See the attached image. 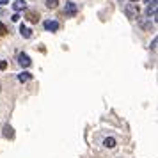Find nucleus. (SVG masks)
<instances>
[{
    "label": "nucleus",
    "instance_id": "1",
    "mask_svg": "<svg viewBox=\"0 0 158 158\" xmlns=\"http://www.w3.org/2000/svg\"><path fill=\"white\" fill-rule=\"evenodd\" d=\"M139 13H140V9H139L137 4H126L124 6V15L128 16L130 20H135L137 16H139Z\"/></svg>",
    "mask_w": 158,
    "mask_h": 158
},
{
    "label": "nucleus",
    "instance_id": "2",
    "mask_svg": "<svg viewBox=\"0 0 158 158\" xmlns=\"http://www.w3.org/2000/svg\"><path fill=\"white\" fill-rule=\"evenodd\" d=\"M64 15L69 16V18H75L78 15V6L75 2H66V7H64Z\"/></svg>",
    "mask_w": 158,
    "mask_h": 158
},
{
    "label": "nucleus",
    "instance_id": "3",
    "mask_svg": "<svg viewBox=\"0 0 158 158\" xmlns=\"http://www.w3.org/2000/svg\"><path fill=\"white\" fill-rule=\"evenodd\" d=\"M156 0H153V2H151V4H148V7H146V18H148V20H151V18H153V20H155V18H156Z\"/></svg>",
    "mask_w": 158,
    "mask_h": 158
},
{
    "label": "nucleus",
    "instance_id": "4",
    "mask_svg": "<svg viewBox=\"0 0 158 158\" xmlns=\"http://www.w3.org/2000/svg\"><path fill=\"white\" fill-rule=\"evenodd\" d=\"M137 22L140 23V27H142L144 30H148V32H151V30L155 29V25L151 23V20H148V18H142V16H137Z\"/></svg>",
    "mask_w": 158,
    "mask_h": 158
},
{
    "label": "nucleus",
    "instance_id": "5",
    "mask_svg": "<svg viewBox=\"0 0 158 158\" xmlns=\"http://www.w3.org/2000/svg\"><path fill=\"white\" fill-rule=\"evenodd\" d=\"M43 25H44V29L48 30V32H57L59 30V22H55V20H46Z\"/></svg>",
    "mask_w": 158,
    "mask_h": 158
},
{
    "label": "nucleus",
    "instance_id": "6",
    "mask_svg": "<svg viewBox=\"0 0 158 158\" xmlns=\"http://www.w3.org/2000/svg\"><path fill=\"white\" fill-rule=\"evenodd\" d=\"M18 62H20L22 68H29V66L32 64V60H30V57L27 53H20V55H18Z\"/></svg>",
    "mask_w": 158,
    "mask_h": 158
},
{
    "label": "nucleus",
    "instance_id": "7",
    "mask_svg": "<svg viewBox=\"0 0 158 158\" xmlns=\"http://www.w3.org/2000/svg\"><path fill=\"white\" fill-rule=\"evenodd\" d=\"M25 18H27L30 23H37L39 22V13H37V11H27V13H25Z\"/></svg>",
    "mask_w": 158,
    "mask_h": 158
},
{
    "label": "nucleus",
    "instance_id": "8",
    "mask_svg": "<svg viewBox=\"0 0 158 158\" xmlns=\"http://www.w3.org/2000/svg\"><path fill=\"white\" fill-rule=\"evenodd\" d=\"M2 131H4V137H6V139H9V140H13V139H15V130H13L11 124H6Z\"/></svg>",
    "mask_w": 158,
    "mask_h": 158
},
{
    "label": "nucleus",
    "instance_id": "9",
    "mask_svg": "<svg viewBox=\"0 0 158 158\" xmlns=\"http://www.w3.org/2000/svg\"><path fill=\"white\" fill-rule=\"evenodd\" d=\"M13 9H15L16 13H18V11H25V9H27V2H25V0H15Z\"/></svg>",
    "mask_w": 158,
    "mask_h": 158
},
{
    "label": "nucleus",
    "instance_id": "10",
    "mask_svg": "<svg viewBox=\"0 0 158 158\" xmlns=\"http://www.w3.org/2000/svg\"><path fill=\"white\" fill-rule=\"evenodd\" d=\"M18 80H20L22 84H25V82L32 80V73H29V71H22L20 75H18Z\"/></svg>",
    "mask_w": 158,
    "mask_h": 158
},
{
    "label": "nucleus",
    "instance_id": "11",
    "mask_svg": "<svg viewBox=\"0 0 158 158\" xmlns=\"http://www.w3.org/2000/svg\"><path fill=\"white\" fill-rule=\"evenodd\" d=\"M20 34H22V36L25 37V39H29V37L32 36V30H30L29 27H25V25L22 23V25H20Z\"/></svg>",
    "mask_w": 158,
    "mask_h": 158
},
{
    "label": "nucleus",
    "instance_id": "12",
    "mask_svg": "<svg viewBox=\"0 0 158 158\" xmlns=\"http://www.w3.org/2000/svg\"><path fill=\"white\" fill-rule=\"evenodd\" d=\"M103 146H105L107 149H112V148H115V139H112V137H107V139L103 140Z\"/></svg>",
    "mask_w": 158,
    "mask_h": 158
},
{
    "label": "nucleus",
    "instance_id": "13",
    "mask_svg": "<svg viewBox=\"0 0 158 158\" xmlns=\"http://www.w3.org/2000/svg\"><path fill=\"white\" fill-rule=\"evenodd\" d=\"M59 0H46V7L48 9H57Z\"/></svg>",
    "mask_w": 158,
    "mask_h": 158
},
{
    "label": "nucleus",
    "instance_id": "14",
    "mask_svg": "<svg viewBox=\"0 0 158 158\" xmlns=\"http://www.w3.org/2000/svg\"><path fill=\"white\" fill-rule=\"evenodd\" d=\"M6 34H9V30H7V27H6L4 23L0 22V36H6Z\"/></svg>",
    "mask_w": 158,
    "mask_h": 158
},
{
    "label": "nucleus",
    "instance_id": "15",
    "mask_svg": "<svg viewBox=\"0 0 158 158\" xmlns=\"http://www.w3.org/2000/svg\"><path fill=\"white\" fill-rule=\"evenodd\" d=\"M0 69H2V71L7 69V60H0Z\"/></svg>",
    "mask_w": 158,
    "mask_h": 158
},
{
    "label": "nucleus",
    "instance_id": "16",
    "mask_svg": "<svg viewBox=\"0 0 158 158\" xmlns=\"http://www.w3.org/2000/svg\"><path fill=\"white\" fill-rule=\"evenodd\" d=\"M11 20H13V22H18V20H20V15H18V13L13 15V16H11Z\"/></svg>",
    "mask_w": 158,
    "mask_h": 158
},
{
    "label": "nucleus",
    "instance_id": "17",
    "mask_svg": "<svg viewBox=\"0 0 158 158\" xmlns=\"http://www.w3.org/2000/svg\"><path fill=\"white\" fill-rule=\"evenodd\" d=\"M151 50H156V37H155L153 43H151Z\"/></svg>",
    "mask_w": 158,
    "mask_h": 158
},
{
    "label": "nucleus",
    "instance_id": "18",
    "mask_svg": "<svg viewBox=\"0 0 158 158\" xmlns=\"http://www.w3.org/2000/svg\"><path fill=\"white\" fill-rule=\"evenodd\" d=\"M7 2H9V0H0V6H6Z\"/></svg>",
    "mask_w": 158,
    "mask_h": 158
},
{
    "label": "nucleus",
    "instance_id": "19",
    "mask_svg": "<svg viewBox=\"0 0 158 158\" xmlns=\"http://www.w3.org/2000/svg\"><path fill=\"white\" fill-rule=\"evenodd\" d=\"M151 2H153V0H144V4H151Z\"/></svg>",
    "mask_w": 158,
    "mask_h": 158
},
{
    "label": "nucleus",
    "instance_id": "20",
    "mask_svg": "<svg viewBox=\"0 0 158 158\" xmlns=\"http://www.w3.org/2000/svg\"><path fill=\"white\" fill-rule=\"evenodd\" d=\"M130 2H131V4H135V2H137V0H130Z\"/></svg>",
    "mask_w": 158,
    "mask_h": 158
},
{
    "label": "nucleus",
    "instance_id": "21",
    "mask_svg": "<svg viewBox=\"0 0 158 158\" xmlns=\"http://www.w3.org/2000/svg\"><path fill=\"white\" fill-rule=\"evenodd\" d=\"M0 91H2V84H0Z\"/></svg>",
    "mask_w": 158,
    "mask_h": 158
}]
</instances>
